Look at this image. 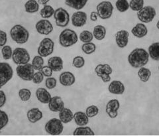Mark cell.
Returning a JSON list of instances; mask_svg holds the SVG:
<instances>
[{
	"label": "cell",
	"instance_id": "obj_1",
	"mask_svg": "<svg viewBox=\"0 0 159 136\" xmlns=\"http://www.w3.org/2000/svg\"><path fill=\"white\" fill-rule=\"evenodd\" d=\"M149 54L145 49L137 48L133 50L128 56V62L133 68H141L148 63Z\"/></svg>",
	"mask_w": 159,
	"mask_h": 136
},
{
	"label": "cell",
	"instance_id": "obj_2",
	"mask_svg": "<svg viewBox=\"0 0 159 136\" xmlns=\"http://www.w3.org/2000/svg\"><path fill=\"white\" fill-rule=\"evenodd\" d=\"M10 36L18 44H25L29 38V33L21 25H16L10 30Z\"/></svg>",
	"mask_w": 159,
	"mask_h": 136
},
{
	"label": "cell",
	"instance_id": "obj_3",
	"mask_svg": "<svg viewBox=\"0 0 159 136\" xmlns=\"http://www.w3.org/2000/svg\"><path fill=\"white\" fill-rule=\"evenodd\" d=\"M78 40L77 33L72 29L63 30L59 35V43L63 47H70L75 45Z\"/></svg>",
	"mask_w": 159,
	"mask_h": 136
},
{
	"label": "cell",
	"instance_id": "obj_4",
	"mask_svg": "<svg viewBox=\"0 0 159 136\" xmlns=\"http://www.w3.org/2000/svg\"><path fill=\"white\" fill-rule=\"evenodd\" d=\"M13 76L12 67L7 63H0V89L6 85Z\"/></svg>",
	"mask_w": 159,
	"mask_h": 136
},
{
	"label": "cell",
	"instance_id": "obj_5",
	"mask_svg": "<svg viewBox=\"0 0 159 136\" xmlns=\"http://www.w3.org/2000/svg\"><path fill=\"white\" fill-rule=\"evenodd\" d=\"M30 59V54L25 49L17 47L13 51L12 59L15 64L20 65L29 63Z\"/></svg>",
	"mask_w": 159,
	"mask_h": 136
},
{
	"label": "cell",
	"instance_id": "obj_6",
	"mask_svg": "<svg viewBox=\"0 0 159 136\" xmlns=\"http://www.w3.org/2000/svg\"><path fill=\"white\" fill-rule=\"evenodd\" d=\"M34 70L32 64L30 63L18 65L16 68L17 76L25 81H31L34 74Z\"/></svg>",
	"mask_w": 159,
	"mask_h": 136
},
{
	"label": "cell",
	"instance_id": "obj_7",
	"mask_svg": "<svg viewBox=\"0 0 159 136\" xmlns=\"http://www.w3.org/2000/svg\"><path fill=\"white\" fill-rule=\"evenodd\" d=\"M63 123L57 118L51 119L47 122L44 126L46 132L51 135H60L63 131Z\"/></svg>",
	"mask_w": 159,
	"mask_h": 136
},
{
	"label": "cell",
	"instance_id": "obj_8",
	"mask_svg": "<svg viewBox=\"0 0 159 136\" xmlns=\"http://www.w3.org/2000/svg\"><path fill=\"white\" fill-rule=\"evenodd\" d=\"M96 10L99 18L102 19H108L112 16L113 6L110 2L104 1L98 5Z\"/></svg>",
	"mask_w": 159,
	"mask_h": 136
},
{
	"label": "cell",
	"instance_id": "obj_9",
	"mask_svg": "<svg viewBox=\"0 0 159 136\" xmlns=\"http://www.w3.org/2000/svg\"><path fill=\"white\" fill-rule=\"evenodd\" d=\"M54 43L50 38H44L41 41L38 48V53L42 57H47L54 52Z\"/></svg>",
	"mask_w": 159,
	"mask_h": 136
},
{
	"label": "cell",
	"instance_id": "obj_10",
	"mask_svg": "<svg viewBox=\"0 0 159 136\" xmlns=\"http://www.w3.org/2000/svg\"><path fill=\"white\" fill-rule=\"evenodd\" d=\"M156 10L152 6L143 7L137 12V17L143 23L151 22L156 16Z\"/></svg>",
	"mask_w": 159,
	"mask_h": 136
},
{
	"label": "cell",
	"instance_id": "obj_11",
	"mask_svg": "<svg viewBox=\"0 0 159 136\" xmlns=\"http://www.w3.org/2000/svg\"><path fill=\"white\" fill-rule=\"evenodd\" d=\"M54 17L56 25L60 27H66L70 22V15L66 9L59 7L54 11Z\"/></svg>",
	"mask_w": 159,
	"mask_h": 136
},
{
	"label": "cell",
	"instance_id": "obj_12",
	"mask_svg": "<svg viewBox=\"0 0 159 136\" xmlns=\"http://www.w3.org/2000/svg\"><path fill=\"white\" fill-rule=\"evenodd\" d=\"M97 76L101 78L103 82H108L111 80L110 75L113 73L112 68L107 64H100L97 65L95 68Z\"/></svg>",
	"mask_w": 159,
	"mask_h": 136
},
{
	"label": "cell",
	"instance_id": "obj_13",
	"mask_svg": "<svg viewBox=\"0 0 159 136\" xmlns=\"http://www.w3.org/2000/svg\"><path fill=\"white\" fill-rule=\"evenodd\" d=\"M35 28L37 33L43 35H48L53 31L52 23L47 19L39 20L35 25Z\"/></svg>",
	"mask_w": 159,
	"mask_h": 136
},
{
	"label": "cell",
	"instance_id": "obj_14",
	"mask_svg": "<svg viewBox=\"0 0 159 136\" xmlns=\"http://www.w3.org/2000/svg\"><path fill=\"white\" fill-rule=\"evenodd\" d=\"M87 14L81 11L74 13L72 16V23L74 27H82L85 26L87 21Z\"/></svg>",
	"mask_w": 159,
	"mask_h": 136
},
{
	"label": "cell",
	"instance_id": "obj_15",
	"mask_svg": "<svg viewBox=\"0 0 159 136\" xmlns=\"http://www.w3.org/2000/svg\"><path fill=\"white\" fill-rule=\"evenodd\" d=\"M120 107V104L117 99L111 100L106 105V111L109 118H116L118 115V110Z\"/></svg>",
	"mask_w": 159,
	"mask_h": 136
},
{
	"label": "cell",
	"instance_id": "obj_16",
	"mask_svg": "<svg viewBox=\"0 0 159 136\" xmlns=\"http://www.w3.org/2000/svg\"><path fill=\"white\" fill-rule=\"evenodd\" d=\"M129 33L126 30H120L116 34V42L119 48L125 47L129 42Z\"/></svg>",
	"mask_w": 159,
	"mask_h": 136
},
{
	"label": "cell",
	"instance_id": "obj_17",
	"mask_svg": "<svg viewBox=\"0 0 159 136\" xmlns=\"http://www.w3.org/2000/svg\"><path fill=\"white\" fill-rule=\"evenodd\" d=\"M64 108V103L59 96H54L51 98L48 102V108L53 112H58Z\"/></svg>",
	"mask_w": 159,
	"mask_h": 136
},
{
	"label": "cell",
	"instance_id": "obj_18",
	"mask_svg": "<svg viewBox=\"0 0 159 136\" xmlns=\"http://www.w3.org/2000/svg\"><path fill=\"white\" fill-rule=\"evenodd\" d=\"M59 81L64 87H70L74 84L76 78L73 73L69 71L62 73L59 77Z\"/></svg>",
	"mask_w": 159,
	"mask_h": 136
},
{
	"label": "cell",
	"instance_id": "obj_19",
	"mask_svg": "<svg viewBox=\"0 0 159 136\" xmlns=\"http://www.w3.org/2000/svg\"><path fill=\"white\" fill-rule=\"evenodd\" d=\"M48 66L51 67L54 72L61 71L63 68V60L60 57H52L48 60Z\"/></svg>",
	"mask_w": 159,
	"mask_h": 136
},
{
	"label": "cell",
	"instance_id": "obj_20",
	"mask_svg": "<svg viewBox=\"0 0 159 136\" xmlns=\"http://www.w3.org/2000/svg\"><path fill=\"white\" fill-rule=\"evenodd\" d=\"M109 92L113 94H122L125 92V86L119 80H114L109 85Z\"/></svg>",
	"mask_w": 159,
	"mask_h": 136
},
{
	"label": "cell",
	"instance_id": "obj_21",
	"mask_svg": "<svg viewBox=\"0 0 159 136\" xmlns=\"http://www.w3.org/2000/svg\"><path fill=\"white\" fill-rule=\"evenodd\" d=\"M43 112L39 108H37L29 110L27 114L28 120L33 124L36 123L41 120L43 118Z\"/></svg>",
	"mask_w": 159,
	"mask_h": 136
},
{
	"label": "cell",
	"instance_id": "obj_22",
	"mask_svg": "<svg viewBox=\"0 0 159 136\" xmlns=\"http://www.w3.org/2000/svg\"><path fill=\"white\" fill-rule=\"evenodd\" d=\"M36 96L39 101L43 104H48L52 98L51 94L44 88H39L37 90Z\"/></svg>",
	"mask_w": 159,
	"mask_h": 136
},
{
	"label": "cell",
	"instance_id": "obj_23",
	"mask_svg": "<svg viewBox=\"0 0 159 136\" xmlns=\"http://www.w3.org/2000/svg\"><path fill=\"white\" fill-rule=\"evenodd\" d=\"M131 33L134 36L137 38H143L145 37L148 33V29L143 23H137L131 29Z\"/></svg>",
	"mask_w": 159,
	"mask_h": 136
},
{
	"label": "cell",
	"instance_id": "obj_24",
	"mask_svg": "<svg viewBox=\"0 0 159 136\" xmlns=\"http://www.w3.org/2000/svg\"><path fill=\"white\" fill-rule=\"evenodd\" d=\"M59 119L63 124H68L74 119V114L71 110L64 108L59 112Z\"/></svg>",
	"mask_w": 159,
	"mask_h": 136
},
{
	"label": "cell",
	"instance_id": "obj_25",
	"mask_svg": "<svg viewBox=\"0 0 159 136\" xmlns=\"http://www.w3.org/2000/svg\"><path fill=\"white\" fill-rule=\"evenodd\" d=\"M74 120L78 126H84L89 122L88 116L83 112H77L74 114Z\"/></svg>",
	"mask_w": 159,
	"mask_h": 136
},
{
	"label": "cell",
	"instance_id": "obj_26",
	"mask_svg": "<svg viewBox=\"0 0 159 136\" xmlns=\"http://www.w3.org/2000/svg\"><path fill=\"white\" fill-rule=\"evenodd\" d=\"M88 0H65V4L70 7L80 10L86 5Z\"/></svg>",
	"mask_w": 159,
	"mask_h": 136
},
{
	"label": "cell",
	"instance_id": "obj_27",
	"mask_svg": "<svg viewBox=\"0 0 159 136\" xmlns=\"http://www.w3.org/2000/svg\"><path fill=\"white\" fill-rule=\"evenodd\" d=\"M93 37H95L96 39L98 41H102L104 38L106 37V29L105 27L100 25H98L95 27L93 28Z\"/></svg>",
	"mask_w": 159,
	"mask_h": 136
},
{
	"label": "cell",
	"instance_id": "obj_28",
	"mask_svg": "<svg viewBox=\"0 0 159 136\" xmlns=\"http://www.w3.org/2000/svg\"><path fill=\"white\" fill-rule=\"evenodd\" d=\"M148 54L151 58L158 61L159 60V43H154L148 47Z\"/></svg>",
	"mask_w": 159,
	"mask_h": 136
},
{
	"label": "cell",
	"instance_id": "obj_29",
	"mask_svg": "<svg viewBox=\"0 0 159 136\" xmlns=\"http://www.w3.org/2000/svg\"><path fill=\"white\" fill-rule=\"evenodd\" d=\"M25 12L29 13H34L39 11V4L36 0H29L25 4Z\"/></svg>",
	"mask_w": 159,
	"mask_h": 136
},
{
	"label": "cell",
	"instance_id": "obj_30",
	"mask_svg": "<svg viewBox=\"0 0 159 136\" xmlns=\"http://www.w3.org/2000/svg\"><path fill=\"white\" fill-rule=\"evenodd\" d=\"M138 76L142 82H146L151 77V71L147 68L143 67L139 70Z\"/></svg>",
	"mask_w": 159,
	"mask_h": 136
},
{
	"label": "cell",
	"instance_id": "obj_31",
	"mask_svg": "<svg viewBox=\"0 0 159 136\" xmlns=\"http://www.w3.org/2000/svg\"><path fill=\"white\" fill-rule=\"evenodd\" d=\"M54 11L55 10L51 6L44 5L43 8H42L41 11H40V15L44 19H48L53 16Z\"/></svg>",
	"mask_w": 159,
	"mask_h": 136
},
{
	"label": "cell",
	"instance_id": "obj_32",
	"mask_svg": "<svg viewBox=\"0 0 159 136\" xmlns=\"http://www.w3.org/2000/svg\"><path fill=\"white\" fill-rule=\"evenodd\" d=\"M74 135H94V132L89 127L80 126L77 128L73 133Z\"/></svg>",
	"mask_w": 159,
	"mask_h": 136
},
{
	"label": "cell",
	"instance_id": "obj_33",
	"mask_svg": "<svg viewBox=\"0 0 159 136\" xmlns=\"http://www.w3.org/2000/svg\"><path fill=\"white\" fill-rule=\"evenodd\" d=\"M32 66L34 70H41L43 65H44V59L40 55H37V56L34 57L32 60Z\"/></svg>",
	"mask_w": 159,
	"mask_h": 136
},
{
	"label": "cell",
	"instance_id": "obj_34",
	"mask_svg": "<svg viewBox=\"0 0 159 136\" xmlns=\"http://www.w3.org/2000/svg\"><path fill=\"white\" fill-rule=\"evenodd\" d=\"M80 40L84 43H89L92 42L93 39V33L90 31H88V30H85V31H83L80 34Z\"/></svg>",
	"mask_w": 159,
	"mask_h": 136
},
{
	"label": "cell",
	"instance_id": "obj_35",
	"mask_svg": "<svg viewBox=\"0 0 159 136\" xmlns=\"http://www.w3.org/2000/svg\"><path fill=\"white\" fill-rule=\"evenodd\" d=\"M116 6L117 9L121 13L127 12L129 8V3L127 0H117Z\"/></svg>",
	"mask_w": 159,
	"mask_h": 136
},
{
	"label": "cell",
	"instance_id": "obj_36",
	"mask_svg": "<svg viewBox=\"0 0 159 136\" xmlns=\"http://www.w3.org/2000/svg\"><path fill=\"white\" fill-rule=\"evenodd\" d=\"M82 51L86 54H91L96 51V45L93 43H86L83 44L82 46Z\"/></svg>",
	"mask_w": 159,
	"mask_h": 136
},
{
	"label": "cell",
	"instance_id": "obj_37",
	"mask_svg": "<svg viewBox=\"0 0 159 136\" xmlns=\"http://www.w3.org/2000/svg\"><path fill=\"white\" fill-rule=\"evenodd\" d=\"M144 7V0H131L129 7L134 12H139Z\"/></svg>",
	"mask_w": 159,
	"mask_h": 136
},
{
	"label": "cell",
	"instance_id": "obj_38",
	"mask_svg": "<svg viewBox=\"0 0 159 136\" xmlns=\"http://www.w3.org/2000/svg\"><path fill=\"white\" fill-rule=\"evenodd\" d=\"M19 96L23 102H27L31 96V90L27 88H22L19 91Z\"/></svg>",
	"mask_w": 159,
	"mask_h": 136
},
{
	"label": "cell",
	"instance_id": "obj_39",
	"mask_svg": "<svg viewBox=\"0 0 159 136\" xmlns=\"http://www.w3.org/2000/svg\"><path fill=\"white\" fill-rule=\"evenodd\" d=\"M2 53L3 59L5 60H9L12 57L13 51L11 47L9 46V45H5L2 47Z\"/></svg>",
	"mask_w": 159,
	"mask_h": 136
},
{
	"label": "cell",
	"instance_id": "obj_40",
	"mask_svg": "<svg viewBox=\"0 0 159 136\" xmlns=\"http://www.w3.org/2000/svg\"><path fill=\"white\" fill-rule=\"evenodd\" d=\"M9 122L7 114L3 110H0V130L6 126Z\"/></svg>",
	"mask_w": 159,
	"mask_h": 136
},
{
	"label": "cell",
	"instance_id": "obj_41",
	"mask_svg": "<svg viewBox=\"0 0 159 136\" xmlns=\"http://www.w3.org/2000/svg\"><path fill=\"white\" fill-rule=\"evenodd\" d=\"M99 113V109L95 105H92L90 106L87 108L86 114L88 116V118L95 117Z\"/></svg>",
	"mask_w": 159,
	"mask_h": 136
},
{
	"label": "cell",
	"instance_id": "obj_42",
	"mask_svg": "<svg viewBox=\"0 0 159 136\" xmlns=\"http://www.w3.org/2000/svg\"><path fill=\"white\" fill-rule=\"evenodd\" d=\"M84 64H85V60H84L83 57L77 56L74 58L72 65L74 67L77 68H81L84 66Z\"/></svg>",
	"mask_w": 159,
	"mask_h": 136
},
{
	"label": "cell",
	"instance_id": "obj_43",
	"mask_svg": "<svg viewBox=\"0 0 159 136\" xmlns=\"http://www.w3.org/2000/svg\"><path fill=\"white\" fill-rule=\"evenodd\" d=\"M57 80L55 78L48 77L47 78L45 81L46 87L48 89H53L56 87L57 86Z\"/></svg>",
	"mask_w": 159,
	"mask_h": 136
},
{
	"label": "cell",
	"instance_id": "obj_44",
	"mask_svg": "<svg viewBox=\"0 0 159 136\" xmlns=\"http://www.w3.org/2000/svg\"><path fill=\"white\" fill-rule=\"evenodd\" d=\"M43 79H44V75L43 74V73L41 71H39V72L34 74L32 81L34 84H39L43 82Z\"/></svg>",
	"mask_w": 159,
	"mask_h": 136
},
{
	"label": "cell",
	"instance_id": "obj_45",
	"mask_svg": "<svg viewBox=\"0 0 159 136\" xmlns=\"http://www.w3.org/2000/svg\"><path fill=\"white\" fill-rule=\"evenodd\" d=\"M40 71L43 73L44 77L48 78V77H51L53 70L49 66H43V68L40 70Z\"/></svg>",
	"mask_w": 159,
	"mask_h": 136
},
{
	"label": "cell",
	"instance_id": "obj_46",
	"mask_svg": "<svg viewBox=\"0 0 159 136\" xmlns=\"http://www.w3.org/2000/svg\"><path fill=\"white\" fill-rule=\"evenodd\" d=\"M7 41V33L3 30L0 29V47H3Z\"/></svg>",
	"mask_w": 159,
	"mask_h": 136
},
{
	"label": "cell",
	"instance_id": "obj_47",
	"mask_svg": "<svg viewBox=\"0 0 159 136\" xmlns=\"http://www.w3.org/2000/svg\"><path fill=\"white\" fill-rule=\"evenodd\" d=\"M6 94L2 90H0V108L3 107L6 102Z\"/></svg>",
	"mask_w": 159,
	"mask_h": 136
},
{
	"label": "cell",
	"instance_id": "obj_48",
	"mask_svg": "<svg viewBox=\"0 0 159 136\" xmlns=\"http://www.w3.org/2000/svg\"><path fill=\"white\" fill-rule=\"evenodd\" d=\"M98 17V14L96 12H92L90 14V20L92 21H96Z\"/></svg>",
	"mask_w": 159,
	"mask_h": 136
},
{
	"label": "cell",
	"instance_id": "obj_49",
	"mask_svg": "<svg viewBox=\"0 0 159 136\" xmlns=\"http://www.w3.org/2000/svg\"><path fill=\"white\" fill-rule=\"evenodd\" d=\"M39 3L41 5H47V3L50 1V0H39Z\"/></svg>",
	"mask_w": 159,
	"mask_h": 136
},
{
	"label": "cell",
	"instance_id": "obj_50",
	"mask_svg": "<svg viewBox=\"0 0 159 136\" xmlns=\"http://www.w3.org/2000/svg\"><path fill=\"white\" fill-rule=\"evenodd\" d=\"M157 27L158 29H159V20H158V21L157 23Z\"/></svg>",
	"mask_w": 159,
	"mask_h": 136
},
{
	"label": "cell",
	"instance_id": "obj_51",
	"mask_svg": "<svg viewBox=\"0 0 159 136\" xmlns=\"http://www.w3.org/2000/svg\"><path fill=\"white\" fill-rule=\"evenodd\" d=\"M158 70H159V66H158Z\"/></svg>",
	"mask_w": 159,
	"mask_h": 136
}]
</instances>
